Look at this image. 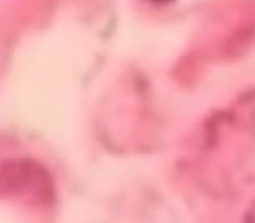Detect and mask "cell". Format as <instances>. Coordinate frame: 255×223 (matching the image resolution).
<instances>
[{
  "mask_svg": "<svg viewBox=\"0 0 255 223\" xmlns=\"http://www.w3.org/2000/svg\"><path fill=\"white\" fill-rule=\"evenodd\" d=\"M244 223H255V202L252 205V207L249 209V211L247 212Z\"/></svg>",
  "mask_w": 255,
  "mask_h": 223,
  "instance_id": "6da1fadb",
  "label": "cell"
}]
</instances>
